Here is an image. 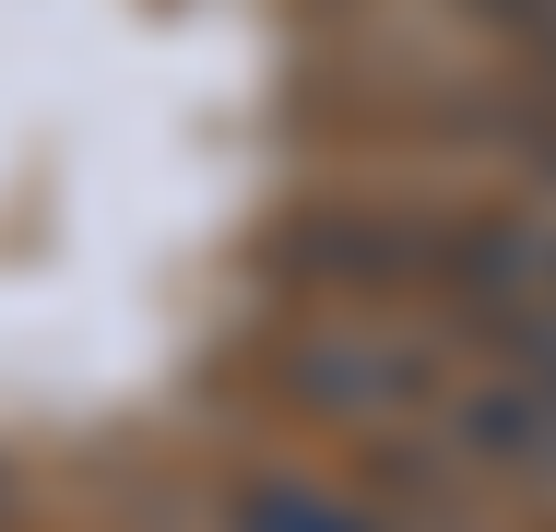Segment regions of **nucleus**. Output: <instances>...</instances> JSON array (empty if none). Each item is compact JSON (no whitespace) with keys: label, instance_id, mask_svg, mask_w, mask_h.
<instances>
[{"label":"nucleus","instance_id":"f257e3e1","mask_svg":"<svg viewBox=\"0 0 556 532\" xmlns=\"http://www.w3.org/2000/svg\"><path fill=\"white\" fill-rule=\"evenodd\" d=\"M285 403L308 426H343V438H391V426H415L439 403V343L427 331H403V319H308L296 343H285Z\"/></svg>","mask_w":556,"mask_h":532},{"label":"nucleus","instance_id":"f03ea898","mask_svg":"<svg viewBox=\"0 0 556 532\" xmlns=\"http://www.w3.org/2000/svg\"><path fill=\"white\" fill-rule=\"evenodd\" d=\"M427 461L439 473H509V485H556V379L545 367H509V379H473L427 403Z\"/></svg>","mask_w":556,"mask_h":532},{"label":"nucleus","instance_id":"39448f33","mask_svg":"<svg viewBox=\"0 0 556 532\" xmlns=\"http://www.w3.org/2000/svg\"><path fill=\"white\" fill-rule=\"evenodd\" d=\"M237 532H391L367 497H343L320 473H261L249 497H237Z\"/></svg>","mask_w":556,"mask_h":532},{"label":"nucleus","instance_id":"0eeeda50","mask_svg":"<svg viewBox=\"0 0 556 532\" xmlns=\"http://www.w3.org/2000/svg\"><path fill=\"white\" fill-rule=\"evenodd\" d=\"M509 355H521V367H545V379H556V308H545V319H521V331H509Z\"/></svg>","mask_w":556,"mask_h":532},{"label":"nucleus","instance_id":"423d86ee","mask_svg":"<svg viewBox=\"0 0 556 532\" xmlns=\"http://www.w3.org/2000/svg\"><path fill=\"white\" fill-rule=\"evenodd\" d=\"M497 36H521V48H556V0H473Z\"/></svg>","mask_w":556,"mask_h":532},{"label":"nucleus","instance_id":"7ed1b4c3","mask_svg":"<svg viewBox=\"0 0 556 532\" xmlns=\"http://www.w3.org/2000/svg\"><path fill=\"white\" fill-rule=\"evenodd\" d=\"M285 273H320L343 296H391V284H439L450 225H403V213H308L285 237Z\"/></svg>","mask_w":556,"mask_h":532},{"label":"nucleus","instance_id":"20e7f679","mask_svg":"<svg viewBox=\"0 0 556 532\" xmlns=\"http://www.w3.org/2000/svg\"><path fill=\"white\" fill-rule=\"evenodd\" d=\"M450 284L497 331L545 319L556 308V202H509V213H485V225H450Z\"/></svg>","mask_w":556,"mask_h":532},{"label":"nucleus","instance_id":"6e6552de","mask_svg":"<svg viewBox=\"0 0 556 532\" xmlns=\"http://www.w3.org/2000/svg\"><path fill=\"white\" fill-rule=\"evenodd\" d=\"M0 532H12V521H0Z\"/></svg>","mask_w":556,"mask_h":532}]
</instances>
